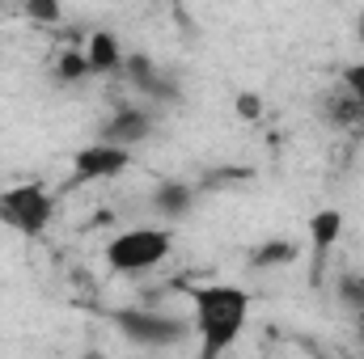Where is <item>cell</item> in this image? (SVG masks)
I'll return each instance as SVG.
<instances>
[{"mask_svg":"<svg viewBox=\"0 0 364 359\" xmlns=\"http://www.w3.org/2000/svg\"><path fill=\"white\" fill-rule=\"evenodd\" d=\"M26 13H30L34 21H60V4H51V0H30Z\"/></svg>","mask_w":364,"mask_h":359,"instance_id":"16","label":"cell"},{"mask_svg":"<svg viewBox=\"0 0 364 359\" xmlns=\"http://www.w3.org/2000/svg\"><path fill=\"white\" fill-rule=\"evenodd\" d=\"M195 330H199V359H220L246 330L250 296L237 283H203L191 287Z\"/></svg>","mask_w":364,"mask_h":359,"instance_id":"1","label":"cell"},{"mask_svg":"<svg viewBox=\"0 0 364 359\" xmlns=\"http://www.w3.org/2000/svg\"><path fill=\"white\" fill-rule=\"evenodd\" d=\"M339 300L348 309H356V317L364 313V270H343L339 275Z\"/></svg>","mask_w":364,"mask_h":359,"instance_id":"14","label":"cell"},{"mask_svg":"<svg viewBox=\"0 0 364 359\" xmlns=\"http://www.w3.org/2000/svg\"><path fill=\"white\" fill-rule=\"evenodd\" d=\"M174 250V233L157 228V224H140L127 233H114L106 245V267L114 275H144V270L161 267Z\"/></svg>","mask_w":364,"mask_h":359,"instance_id":"2","label":"cell"},{"mask_svg":"<svg viewBox=\"0 0 364 359\" xmlns=\"http://www.w3.org/2000/svg\"><path fill=\"white\" fill-rule=\"evenodd\" d=\"M195 203H199V186L186 178H166L153 186V194H149V207H153V216H161V220H170V224H178L186 220L191 211H195Z\"/></svg>","mask_w":364,"mask_h":359,"instance_id":"8","label":"cell"},{"mask_svg":"<svg viewBox=\"0 0 364 359\" xmlns=\"http://www.w3.org/2000/svg\"><path fill=\"white\" fill-rule=\"evenodd\" d=\"M85 60H90L93 77H114V72L123 77V64H127V55H123V47L110 30H93L85 38Z\"/></svg>","mask_w":364,"mask_h":359,"instance_id":"10","label":"cell"},{"mask_svg":"<svg viewBox=\"0 0 364 359\" xmlns=\"http://www.w3.org/2000/svg\"><path fill=\"white\" fill-rule=\"evenodd\" d=\"M60 85H77V81H85L93 77L90 60H85V47H68V51H60V60H55V72H51Z\"/></svg>","mask_w":364,"mask_h":359,"instance_id":"13","label":"cell"},{"mask_svg":"<svg viewBox=\"0 0 364 359\" xmlns=\"http://www.w3.org/2000/svg\"><path fill=\"white\" fill-rule=\"evenodd\" d=\"M132 165V153L123 148H110V144H85L77 157H73V186H90V182H110L119 178L123 170Z\"/></svg>","mask_w":364,"mask_h":359,"instance_id":"7","label":"cell"},{"mask_svg":"<svg viewBox=\"0 0 364 359\" xmlns=\"http://www.w3.org/2000/svg\"><path fill=\"white\" fill-rule=\"evenodd\" d=\"M237 110H242L246 118H255V114H259V97H250V93H242V97H237Z\"/></svg>","mask_w":364,"mask_h":359,"instance_id":"17","label":"cell"},{"mask_svg":"<svg viewBox=\"0 0 364 359\" xmlns=\"http://www.w3.org/2000/svg\"><path fill=\"white\" fill-rule=\"evenodd\" d=\"M339 233H343V216H339L335 207H326V211H318V216L309 220V254H314V283L322 279V270H326V254L335 250Z\"/></svg>","mask_w":364,"mask_h":359,"instance_id":"9","label":"cell"},{"mask_svg":"<svg viewBox=\"0 0 364 359\" xmlns=\"http://www.w3.org/2000/svg\"><path fill=\"white\" fill-rule=\"evenodd\" d=\"M110 326L140 351H170L178 347L182 338L191 334V326L174 317V313H161V309H149V304H132V309H114L110 313Z\"/></svg>","mask_w":364,"mask_h":359,"instance_id":"3","label":"cell"},{"mask_svg":"<svg viewBox=\"0 0 364 359\" xmlns=\"http://www.w3.org/2000/svg\"><path fill=\"white\" fill-rule=\"evenodd\" d=\"M339 85L352 93V97L360 101V110H364V60L360 64H352V68H343V81H339Z\"/></svg>","mask_w":364,"mask_h":359,"instance_id":"15","label":"cell"},{"mask_svg":"<svg viewBox=\"0 0 364 359\" xmlns=\"http://www.w3.org/2000/svg\"><path fill=\"white\" fill-rule=\"evenodd\" d=\"M51 216H55V199L38 182H21V186L0 190V224H9L13 233L38 237V233H47Z\"/></svg>","mask_w":364,"mask_h":359,"instance_id":"4","label":"cell"},{"mask_svg":"<svg viewBox=\"0 0 364 359\" xmlns=\"http://www.w3.org/2000/svg\"><path fill=\"white\" fill-rule=\"evenodd\" d=\"M322 110H326V118H331L335 127H343V131H356V127H364L360 101L343 89V85H335V89L322 97Z\"/></svg>","mask_w":364,"mask_h":359,"instance_id":"11","label":"cell"},{"mask_svg":"<svg viewBox=\"0 0 364 359\" xmlns=\"http://www.w3.org/2000/svg\"><path fill=\"white\" fill-rule=\"evenodd\" d=\"M123 77L132 81V89L144 93V97H149V101H157V106H174V101L182 97L178 81H174V77H170L157 60H149L144 51H132V55H127Z\"/></svg>","mask_w":364,"mask_h":359,"instance_id":"6","label":"cell"},{"mask_svg":"<svg viewBox=\"0 0 364 359\" xmlns=\"http://www.w3.org/2000/svg\"><path fill=\"white\" fill-rule=\"evenodd\" d=\"M153 131H157L153 110H144V106H119V110H110V114L97 123V144L136 153L144 140H153Z\"/></svg>","mask_w":364,"mask_h":359,"instance_id":"5","label":"cell"},{"mask_svg":"<svg viewBox=\"0 0 364 359\" xmlns=\"http://www.w3.org/2000/svg\"><path fill=\"white\" fill-rule=\"evenodd\" d=\"M296 245L292 241H284V237H272V241H263L259 250H250V267L255 270H275V267H288V263H296Z\"/></svg>","mask_w":364,"mask_h":359,"instance_id":"12","label":"cell"}]
</instances>
